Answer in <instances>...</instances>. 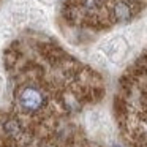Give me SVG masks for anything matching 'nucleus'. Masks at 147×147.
I'll return each instance as SVG.
<instances>
[{"label": "nucleus", "instance_id": "obj_2", "mask_svg": "<svg viewBox=\"0 0 147 147\" xmlns=\"http://www.w3.org/2000/svg\"><path fill=\"white\" fill-rule=\"evenodd\" d=\"M112 11H114V18L117 21H128L133 16V8L127 2H119V3H115Z\"/></svg>", "mask_w": 147, "mask_h": 147}, {"label": "nucleus", "instance_id": "obj_3", "mask_svg": "<svg viewBox=\"0 0 147 147\" xmlns=\"http://www.w3.org/2000/svg\"><path fill=\"white\" fill-rule=\"evenodd\" d=\"M3 84H5V81H3V76L0 74V93H2V90H3Z\"/></svg>", "mask_w": 147, "mask_h": 147}, {"label": "nucleus", "instance_id": "obj_1", "mask_svg": "<svg viewBox=\"0 0 147 147\" xmlns=\"http://www.w3.org/2000/svg\"><path fill=\"white\" fill-rule=\"evenodd\" d=\"M43 95L38 89L29 86V87H24L21 90L19 96H18V101H19V106L24 109L26 112H33L36 109H40L43 106Z\"/></svg>", "mask_w": 147, "mask_h": 147}]
</instances>
